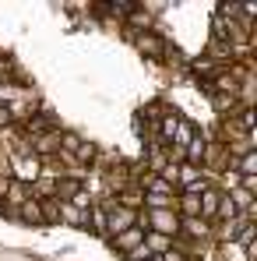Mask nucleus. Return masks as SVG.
I'll list each match as a JSON object with an SVG mask.
<instances>
[{"label": "nucleus", "instance_id": "f257e3e1", "mask_svg": "<svg viewBox=\"0 0 257 261\" xmlns=\"http://www.w3.org/2000/svg\"><path fill=\"white\" fill-rule=\"evenodd\" d=\"M102 208H106V237H117V233H124L130 226H137V212L117 205V198H106Z\"/></svg>", "mask_w": 257, "mask_h": 261}, {"label": "nucleus", "instance_id": "f03ea898", "mask_svg": "<svg viewBox=\"0 0 257 261\" xmlns=\"http://www.w3.org/2000/svg\"><path fill=\"white\" fill-rule=\"evenodd\" d=\"M39 163L43 159H49V155H56L60 152V127L56 130H46V134H39V138H32V148H28Z\"/></svg>", "mask_w": 257, "mask_h": 261}, {"label": "nucleus", "instance_id": "7ed1b4c3", "mask_svg": "<svg viewBox=\"0 0 257 261\" xmlns=\"http://www.w3.org/2000/svg\"><path fill=\"white\" fill-rule=\"evenodd\" d=\"M28 201V184L25 180H18V176H11V187H7V194H4V208H11V212H18L21 205Z\"/></svg>", "mask_w": 257, "mask_h": 261}, {"label": "nucleus", "instance_id": "20e7f679", "mask_svg": "<svg viewBox=\"0 0 257 261\" xmlns=\"http://www.w3.org/2000/svg\"><path fill=\"white\" fill-rule=\"evenodd\" d=\"M85 187V180L81 176H74V173H67V176H56V191H53V198L60 201V205H67L78 191Z\"/></svg>", "mask_w": 257, "mask_h": 261}, {"label": "nucleus", "instance_id": "39448f33", "mask_svg": "<svg viewBox=\"0 0 257 261\" xmlns=\"http://www.w3.org/2000/svg\"><path fill=\"white\" fill-rule=\"evenodd\" d=\"M134 46L148 57V60H162V53H166V39H159L155 32H145V36H134Z\"/></svg>", "mask_w": 257, "mask_h": 261}, {"label": "nucleus", "instance_id": "423d86ee", "mask_svg": "<svg viewBox=\"0 0 257 261\" xmlns=\"http://www.w3.org/2000/svg\"><path fill=\"white\" fill-rule=\"evenodd\" d=\"M205 148H208V138H205V134H194V138L187 141V148H183V163L194 166V170H201V163H205Z\"/></svg>", "mask_w": 257, "mask_h": 261}, {"label": "nucleus", "instance_id": "0eeeda50", "mask_svg": "<svg viewBox=\"0 0 257 261\" xmlns=\"http://www.w3.org/2000/svg\"><path fill=\"white\" fill-rule=\"evenodd\" d=\"M225 67H229V64H218V60H212V57H197V60L190 64L194 78H197V82H205V85L212 82V78L218 74V71H225Z\"/></svg>", "mask_w": 257, "mask_h": 261}, {"label": "nucleus", "instance_id": "6e6552de", "mask_svg": "<svg viewBox=\"0 0 257 261\" xmlns=\"http://www.w3.org/2000/svg\"><path fill=\"white\" fill-rule=\"evenodd\" d=\"M141 240H145V229H141V226H130V229H124V233H117L109 244H113L120 254H127V251H134Z\"/></svg>", "mask_w": 257, "mask_h": 261}, {"label": "nucleus", "instance_id": "1a4fd4ad", "mask_svg": "<svg viewBox=\"0 0 257 261\" xmlns=\"http://www.w3.org/2000/svg\"><path fill=\"white\" fill-rule=\"evenodd\" d=\"M180 237H194L205 244V237H212V222L205 219H180Z\"/></svg>", "mask_w": 257, "mask_h": 261}, {"label": "nucleus", "instance_id": "9d476101", "mask_svg": "<svg viewBox=\"0 0 257 261\" xmlns=\"http://www.w3.org/2000/svg\"><path fill=\"white\" fill-rule=\"evenodd\" d=\"M197 201H201V219H205V222H212L215 212H218V201H222V191H215V187H205V191L197 194Z\"/></svg>", "mask_w": 257, "mask_h": 261}, {"label": "nucleus", "instance_id": "9b49d317", "mask_svg": "<svg viewBox=\"0 0 257 261\" xmlns=\"http://www.w3.org/2000/svg\"><path fill=\"white\" fill-rule=\"evenodd\" d=\"M60 222H67L74 229H88V212L74 208V205H60Z\"/></svg>", "mask_w": 257, "mask_h": 261}, {"label": "nucleus", "instance_id": "f8f14e48", "mask_svg": "<svg viewBox=\"0 0 257 261\" xmlns=\"http://www.w3.org/2000/svg\"><path fill=\"white\" fill-rule=\"evenodd\" d=\"M194 134H197V130H194V124H190V120H183V117H180V124H176V134H173L169 148H176V152H183V148H187V141H190V138H194Z\"/></svg>", "mask_w": 257, "mask_h": 261}, {"label": "nucleus", "instance_id": "ddd939ff", "mask_svg": "<svg viewBox=\"0 0 257 261\" xmlns=\"http://www.w3.org/2000/svg\"><path fill=\"white\" fill-rule=\"evenodd\" d=\"M127 21H130V29H137V36H145V32L152 29L155 14H152V11H145V7L137 4V11H130V14H127Z\"/></svg>", "mask_w": 257, "mask_h": 261}, {"label": "nucleus", "instance_id": "4468645a", "mask_svg": "<svg viewBox=\"0 0 257 261\" xmlns=\"http://www.w3.org/2000/svg\"><path fill=\"white\" fill-rule=\"evenodd\" d=\"M81 141H85L81 134H74V130H60V152H56V155L74 159V152H78V145H81Z\"/></svg>", "mask_w": 257, "mask_h": 261}, {"label": "nucleus", "instance_id": "2eb2a0df", "mask_svg": "<svg viewBox=\"0 0 257 261\" xmlns=\"http://www.w3.org/2000/svg\"><path fill=\"white\" fill-rule=\"evenodd\" d=\"M145 247H148V254H166L173 247V237H162V233H145Z\"/></svg>", "mask_w": 257, "mask_h": 261}, {"label": "nucleus", "instance_id": "dca6fc26", "mask_svg": "<svg viewBox=\"0 0 257 261\" xmlns=\"http://www.w3.org/2000/svg\"><path fill=\"white\" fill-rule=\"evenodd\" d=\"M18 219L21 222H28V226H43V212H39V201L36 198H28L21 208H18Z\"/></svg>", "mask_w": 257, "mask_h": 261}, {"label": "nucleus", "instance_id": "f3484780", "mask_svg": "<svg viewBox=\"0 0 257 261\" xmlns=\"http://www.w3.org/2000/svg\"><path fill=\"white\" fill-rule=\"evenodd\" d=\"M39 212H43V226L60 222V201L56 198H46V201H39Z\"/></svg>", "mask_w": 257, "mask_h": 261}, {"label": "nucleus", "instance_id": "a211bd4d", "mask_svg": "<svg viewBox=\"0 0 257 261\" xmlns=\"http://www.w3.org/2000/svg\"><path fill=\"white\" fill-rule=\"evenodd\" d=\"M106 7H109V11H113L117 18H127L130 11H137V4H134V0H109Z\"/></svg>", "mask_w": 257, "mask_h": 261}, {"label": "nucleus", "instance_id": "6ab92c4d", "mask_svg": "<svg viewBox=\"0 0 257 261\" xmlns=\"http://www.w3.org/2000/svg\"><path fill=\"white\" fill-rule=\"evenodd\" d=\"M92 159H95V145H92V141H81V145H78V152H74V163H92Z\"/></svg>", "mask_w": 257, "mask_h": 261}, {"label": "nucleus", "instance_id": "aec40b11", "mask_svg": "<svg viewBox=\"0 0 257 261\" xmlns=\"http://www.w3.org/2000/svg\"><path fill=\"white\" fill-rule=\"evenodd\" d=\"M67 205H74V208H81V212H92V194H88L85 187H81V191H78V194H74Z\"/></svg>", "mask_w": 257, "mask_h": 261}, {"label": "nucleus", "instance_id": "412c9836", "mask_svg": "<svg viewBox=\"0 0 257 261\" xmlns=\"http://www.w3.org/2000/svg\"><path fill=\"white\" fill-rule=\"evenodd\" d=\"M124 258H127V261H148V258H152V254H148V247H145V240H141V244H137L134 251H127Z\"/></svg>", "mask_w": 257, "mask_h": 261}, {"label": "nucleus", "instance_id": "4be33fe9", "mask_svg": "<svg viewBox=\"0 0 257 261\" xmlns=\"http://www.w3.org/2000/svg\"><path fill=\"white\" fill-rule=\"evenodd\" d=\"M14 124V117H11V106H0V134Z\"/></svg>", "mask_w": 257, "mask_h": 261}, {"label": "nucleus", "instance_id": "5701e85b", "mask_svg": "<svg viewBox=\"0 0 257 261\" xmlns=\"http://www.w3.org/2000/svg\"><path fill=\"white\" fill-rule=\"evenodd\" d=\"M7 187H11V176H0V201H4V194H7Z\"/></svg>", "mask_w": 257, "mask_h": 261}]
</instances>
